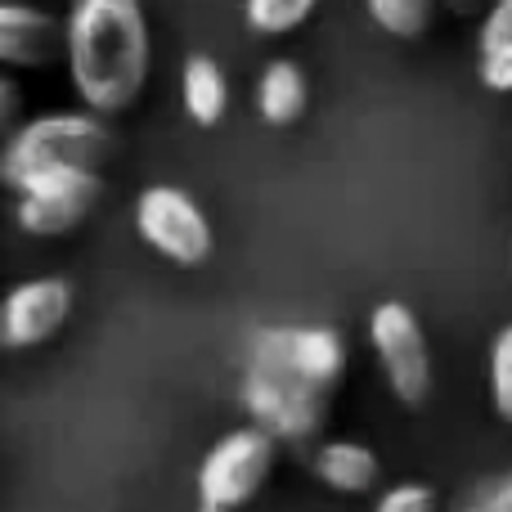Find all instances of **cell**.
Listing matches in <instances>:
<instances>
[{"mask_svg":"<svg viewBox=\"0 0 512 512\" xmlns=\"http://www.w3.org/2000/svg\"><path fill=\"white\" fill-rule=\"evenodd\" d=\"M346 337L328 324H274L252 337L243 409L279 445H310L346 382Z\"/></svg>","mask_w":512,"mask_h":512,"instance_id":"obj_1","label":"cell"},{"mask_svg":"<svg viewBox=\"0 0 512 512\" xmlns=\"http://www.w3.org/2000/svg\"><path fill=\"white\" fill-rule=\"evenodd\" d=\"M63 59L77 99L99 117L126 113L144 95L153 63L140 0H72L63 18Z\"/></svg>","mask_w":512,"mask_h":512,"instance_id":"obj_2","label":"cell"},{"mask_svg":"<svg viewBox=\"0 0 512 512\" xmlns=\"http://www.w3.org/2000/svg\"><path fill=\"white\" fill-rule=\"evenodd\" d=\"M113 153V135H108L99 113H41L32 122L14 126L0 140V185L18 189L27 176L50 167H95Z\"/></svg>","mask_w":512,"mask_h":512,"instance_id":"obj_3","label":"cell"},{"mask_svg":"<svg viewBox=\"0 0 512 512\" xmlns=\"http://www.w3.org/2000/svg\"><path fill=\"white\" fill-rule=\"evenodd\" d=\"M274 459H279V441H274L265 427H234L225 432L212 450L198 463V512H239L248 508L256 495L265 490L274 472Z\"/></svg>","mask_w":512,"mask_h":512,"instance_id":"obj_4","label":"cell"},{"mask_svg":"<svg viewBox=\"0 0 512 512\" xmlns=\"http://www.w3.org/2000/svg\"><path fill=\"white\" fill-rule=\"evenodd\" d=\"M99 194H104V176L95 167L36 171L14 189V221L32 239H59L86 221Z\"/></svg>","mask_w":512,"mask_h":512,"instance_id":"obj_5","label":"cell"},{"mask_svg":"<svg viewBox=\"0 0 512 512\" xmlns=\"http://www.w3.org/2000/svg\"><path fill=\"white\" fill-rule=\"evenodd\" d=\"M369 346L400 405H423L432 396V346H427L423 319L405 301H378L369 315Z\"/></svg>","mask_w":512,"mask_h":512,"instance_id":"obj_6","label":"cell"},{"mask_svg":"<svg viewBox=\"0 0 512 512\" xmlns=\"http://www.w3.org/2000/svg\"><path fill=\"white\" fill-rule=\"evenodd\" d=\"M135 230L158 256L176 265H203L212 256V221L176 185H149L135 203Z\"/></svg>","mask_w":512,"mask_h":512,"instance_id":"obj_7","label":"cell"},{"mask_svg":"<svg viewBox=\"0 0 512 512\" xmlns=\"http://www.w3.org/2000/svg\"><path fill=\"white\" fill-rule=\"evenodd\" d=\"M72 315L68 279H23L0 297V351H32L45 346Z\"/></svg>","mask_w":512,"mask_h":512,"instance_id":"obj_8","label":"cell"},{"mask_svg":"<svg viewBox=\"0 0 512 512\" xmlns=\"http://www.w3.org/2000/svg\"><path fill=\"white\" fill-rule=\"evenodd\" d=\"M63 54V23L36 5L0 0V63L5 68H45Z\"/></svg>","mask_w":512,"mask_h":512,"instance_id":"obj_9","label":"cell"},{"mask_svg":"<svg viewBox=\"0 0 512 512\" xmlns=\"http://www.w3.org/2000/svg\"><path fill=\"white\" fill-rule=\"evenodd\" d=\"M310 472L333 495H369L382 477V463L364 441H324V445H315Z\"/></svg>","mask_w":512,"mask_h":512,"instance_id":"obj_10","label":"cell"},{"mask_svg":"<svg viewBox=\"0 0 512 512\" xmlns=\"http://www.w3.org/2000/svg\"><path fill=\"white\" fill-rule=\"evenodd\" d=\"M180 104L194 126H216L230 113V81L212 54H189L180 68Z\"/></svg>","mask_w":512,"mask_h":512,"instance_id":"obj_11","label":"cell"},{"mask_svg":"<svg viewBox=\"0 0 512 512\" xmlns=\"http://www.w3.org/2000/svg\"><path fill=\"white\" fill-rule=\"evenodd\" d=\"M310 104V86L306 72L292 59H274L265 63V72L256 77V113L265 126H292Z\"/></svg>","mask_w":512,"mask_h":512,"instance_id":"obj_12","label":"cell"},{"mask_svg":"<svg viewBox=\"0 0 512 512\" xmlns=\"http://www.w3.org/2000/svg\"><path fill=\"white\" fill-rule=\"evenodd\" d=\"M364 9L396 41H418L436 18V0H364Z\"/></svg>","mask_w":512,"mask_h":512,"instance_id":"obj_13","label":"cell"},{"mask_svg":"<svg viewBox=\"0 0 512 512\" xmlns=\"http://www.w3.org/2000/svg\"><path fill=\"white\" fill-rule=\"evenodd\" d=\"M319 0H243V18L256 36H288L315 14Z\"/></svg>","mask_w":512,"mask_h":512,"instance_id":"obj_14","label":"cell"},{"mask_svg":"<svg viewBox=\"0 0 512 512\" xmlns=\"http://www.w3.org/2000/svg\"><path fill=\"white\" fill-rule=\"evenodd\" d=\"M490 405L504 423H512V324L499 328L490 342Z\"/></svg>","mask_w":512,"mask_h":512,"instance_id":"obj_15","label":"cell"},{"mask_svg":"<svg viewBox=\"0 0 512 512\" xmlns=\"http://www.w3.org/2000/svg\"><path fill=\"white\" fill-rule=\"evenodd\" d=\"M477 77L495 95H512V41L477 45Z\"/></svg>","mask_w":512,"mask_h":512,"instance_id":"obj_16","label":"cell"},{"mask_svg":"<svg viewBox=\"0 0 512 512\" xmlns=\"http://www.w3.org/2000/svg\"><path fill=\"white\" fill-rule=\"evenodd\" d=\"M441 508V499H436V490L427 486V481H400V486H387L378 495V504L373 512H436Z\"/></svg>","mask_w":512,"mask_h":512,"instance_id":"obj_17","label":"cell"},{"mask_svg":"<svg viewBox=\"0 0 512 512\" xmlns=\"http://www.w3.org/2000/svg\"><path fill=\"white\" fill-rule=\"evenodd\" d=\"M486 41H512V0H495L490 14L481 18V41L477 45H486Z\"/></svg>","mask_w":512,"mask_h":512,"instance_id":"obj_18","label":"cell"},{"mask_svg":"<svg viewBox=\"0 0 512 512\" xmlns=\"http://www.w3.org/2000/svg\"><path fill=\"white\" fill-rule=\"evenodd\" d=\"M18 108H23V90L14 77H0V140L18 126Z\"/></svg>","mask_w":512,"mask_h":512,"instance_id":"obj_19","label":"cell"},{"mask_svg":"<svg viewBox=\"0 0 512 512\" xmlns=\"http://www.w3.org/2000/svg\"><path fill=\"white\" fill-rule=\"evenodd\" d=\"M477 504H486V508H495V512H512V477L490 481V486L477 495Z\"/></svg>","mask_w":512,"mask_h":512,"instance_id":"obj_20","label":"cell"},{"mask_svg":"<svg viewBox=\"0 0 512 512\" xmlns=\"http://www.w3.org/2000/svg\"><path fill=\"white\" fill-rule=\"evenodd\" d=\"M450 5H454V9H459V14H468V9H477V5H481V0H450Z\"/></svg>","mask_w":512,"mask_h":512,"instance_id":"obj_21","label":"cell"},{"mask_svg":"<svg viewBox=\"0 0 512 512\" xmlns=\"http://www.w3.org/2000/svg\"><path fill=\"white\" fill-rule=\"evenodd\" d=\"M463 512H495V508H486V504H472V508H463Z\"/></svg>","mask_w":512,"mask_h":512,"instance_id":"obj_22","label":"cell"}]
</instances>
